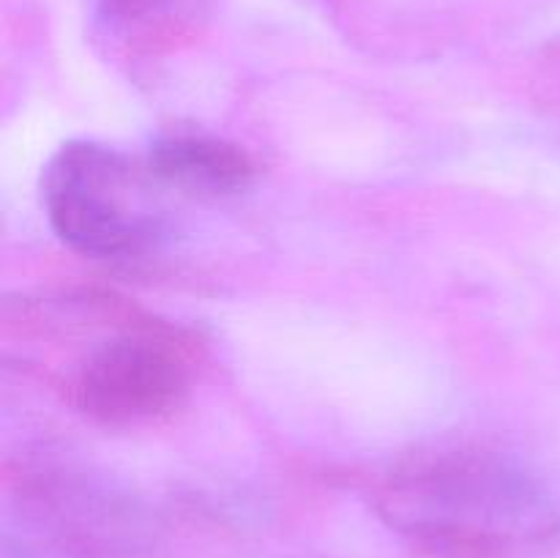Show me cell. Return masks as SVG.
Listing matches in <instances>:
<instances>
[{"instance_id": "3957f363", "label": "cell", "mask_w": 560, "mask_h": 558, "mask_svg": "<svg viewBox=\"0 0 560 558\" xmlns=\"http://www.w3.org/2000/svg\"><path fill=\"white\" fill-rule=\"evenodd\" d=\"M195 375V342L120 301L107 334L66 377L71 405L107 427L156 421L180 405Z\"/></svg>"}, {"instance_id": "5b68a950", "label": "cell", "mask_w": 560, "mask_h": 558, "mask_svg": "<svg viewBox=\"0 0 560 558\" xmlns=\"http://www.w3.org/2000/svg\"><path fill=\"white\" fill-rule=\"evenodd\" d=\"M104 20L120 42L137 49H159L186 33L197 0H102Z\"/></svg>"}, {"instance_id": "7a4b0ae2", "label": "cell", "mask_w": 560, "mask_h": 558, "mask_svg": "<svg viewBox=\"0 0 560 558\" xmlns=\"http://www.w3.org/2000/svg\"><path fill=\"white\" fill-rule=\"evenodd\" d=\"M164 189L145 162L118 148L71 140L42 173V206L69 249L98 260H124L151 249L164 230Z\"/></svg>"}, {"instance_id": "6da1fadb", "label": "cell", "mask_w": 560, "mask_h": 558, "mask_svg": "<svg viewBox=\"0 0 560 558\" xmlns=\"http://www.w3.org/2000/svg\"><path fill=\"white\" fill-rule=\"evenodd\" d=\"M375 503L392 528L432 558H523L560 528L539 476L479 446L405 460L383 476Z\"/></svg>"}, {"instance_id": "277c9868", "label": "cell", "mask_w": 560, "mask_h": 558, "mask_svg": "<svg viewBox=\"0 0 560 558\" xmlns=\"http://www.w3.org/2000/svg\"><path fill=\"white\" fill-rule=\"evenodd\" d=\"M145 164L159 184L186 195H235L255 178V162L244 148L200 131H173L153 140Z\"/></svg>"}]
</instances>
